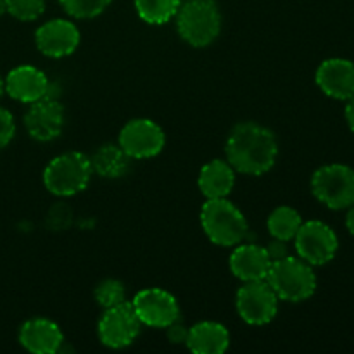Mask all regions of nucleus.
I'll return each instance as SVG.
<instances>
[{"instance_id": "obj_1", "label": "nucleus", "mask_w": 354, "mask_h": 354, "mask_svg": "<svg viewBox=\"0 0 354 354\" xmlns=\"http://www.w3.org/2000/svg\"><path fill=\"white\" fill-rule=\"evenodd\" d=\"M225 154L235 173L261 176L275 165L279 142L270 128L256 121H242L228 133Z\"/></svg>"}, {"instance_id": "obj_2", "label": "nucleus", "mask_w": 354, "mask_h": 354, "mask_svg": "<svg viewBox=\"0 0 354 354\" xmlns=\"http://www.w3.org/2000/svg\"><path fill=\"white\" fill-rule=\"evenodd\" d=\"M176 31L190 47L203 48L221 33V12L214 0H187L176 12Z\"/></svg>"}, {"instance_id": "obj_3", "label": "nucleus", "mask_w": 354, "mask_h": 354, "mask_svg": "<svg viewBox=\"0 0 354 354\" xmlns=\"http://www.w3.org/2000/svg\"><path fill=\"white\" fill-rule=\"evenodd\" d=\"M201 225L213 244L221 248H235L245 241L249 223L244 213L227 197L207 199L201 209Z\"/></svg>"}, {"instance_id": "obj_4", "label": "nucleus", "mask_w": 354, "mask_h": 354, "mask_svg": "<svg viewBox=\"0 0 354 354\" xmlns=\"http://www.w3.org/2000/svg\"><path fill=\"white\" fill-rule=\"evenodd\" d=\"M266 282L275 290L279 299L287 303H303L317 290V275L313 266L303 261L299 256H286L280 261L272 263Z\"/></svg>"}, {"instance_id": "obj_5", "label": "nucleus", "mask_w": 354, "mask_h": 354, "mask_svg": "<svg viewBox=\"0 0 354 354\" xmlns=\"http://www.w3.org/2000/svg\"><path fill=\"white\" fill-rule=\"evenodd\" d=\"M90 158L83 152L71 151L52 159L44 171V185L57 197H69L83 192L92 180Z\"/></svg>"}, {"instance_id": "obj_6", "label": "nucleus", "mask_w": 354, "mask_h": 354, "mask_svg": "<svg viewBox=\"0 0 354 354\" xmlns=\"http://www.w3.org/2000/svg\"><path fill=\"white\" fill-rule=\"evenodd\" d=\"M311 192L328 209H348L354 204V169L341 162L322 166L311 176Z\"/></svg>"}, {"instance_id": "obj_7", "label": "nucleus", "mask_w": 354, "mask_h": 354, "mask_svg": "<svg viewBox=\"0 0 354 354\" xmlns=\"http://www.w3.org/2000/svg\"><path fill=\"white\" fill-rule=\"evenodd\" d=\"M294 245L303 261L311 266H324L337 254L339 239L327 223L311 220L301 225L294 237Z\"/></svg>"}, {"instance_id": "obj_8", "label": "nucleus", "mask_w": 354, "mask_h": 354, "mask_svg": "<svg viewBox=\"0 0 354 354\" xmlns=\"http://www.w3.org/2000/svg\"><path fill=\"white\" fill-rule=\"evenodd\" d=\"M279 301V296L266 280H256V282H244V286L237 290L235 306L239 317L245 324L261 327L277 317Z\"/></svg>"}, {"instance_id": "obj_9", "label": "nucleus", "mask_w": 354, "mask_h": 354, "mask_svg": "<svg viewBox=\"0 0 354 354\" xmlns=\"http://www.w3.org/2000/svg\"><path fill=\"white\" fill-rule=\"evenodd\" d=\"M142 330V322L135 313L131 303H121L113 308H106L100 317L97 332L106 348L123 349L128 348Z\"/></svg>"}, {"instance_id": "obj_10", "label": "nucleus", "mask_w": 354, "mask_h": 354, "mask_svg": "<svg viewBox=\"0 0 354 354\" xmlns=\"http://www.w3.org/2000/svg\"><path fill=\"white\" fill-rule=\"evenodd\" d=\"M166 144L165 130L149 118L130 120L120 131L118 145L130 159H151L161 154Z\"/></svg>"}, {"instance_id": "obj_11", "label": "nucleus", "mask_w": 354, "mask_h": 354, "mask_svg": "<svg viewBox=\"0 0 354 354\" xmlns=\"http://www.w3.org/2000/svg\"><path fill=\"white\" fill-rule=\"evenodd\" d=\"M135 313L142 325L152 328H166L180 318V306L176 297L165 289H144L131 301Z\"/></svg>"}, {"instance_id": "obj_12", "label": "nucleus", "mask_w": 354, "mask_h": 354, "mask_svg": "<svg viewBox=\"0 0 354 354\" xmlns=\"http://www.w3.org/2000/svg\"><path fill=\"white\" fill-rule=\"evenodd\" d=\"M24 128L28 135L37 142L55 140L62 133L66 124L64 107L57 99L44 97L30 104L24 113Z\"/></svg>"}, {"instance_id": "obj_13", "label": "nucleus", "mask_w": 354, "mask_h": 354, "mask_svg": "<svg viewBox=\"0 0 354 354\" xmlns=\"http://www.w3.org/2000/svg\"><path fill=\"white\" fill-rule=\"evenodd\" d=\"M82 35L78 26L69 19H50L35 31V44L44 55L62 59L78 48Z\"/></svg>"}, {"instance_id": "obj_14", "label": "nucleus", "mask_w": 354, "mask_h": 354, "mask_svg": "<svg viewBox=\"0 0 354 354\" xmlns=\"http://www.w3.org/2000/svg\"><path fill=\"white\" fill-rule=\"evenodd\" d=\"M315 82L325 95L349 100L354 97V62L342 57L327 59L318 66Z\"/></svg>"}, {"instance_id": "obj_15", "label": "nucleus", "mask_w": 354, "mask_h": 354, "mask_svg": "<svg viewBox=\"0 0 354 354\" xmlns=\"http://www.w3.org/2000/svg\"><path fill=\"white\" fill-rule=\"evenodd\" d=\"M3 82H6L7 95L17 102L28 104V106L47 97L48 86H50L47 75L41 69L30 64L10 69Z\"/></svg>"}, {"instance_id": "obj_16", "label": "nucleus", "mask_w": 354, "mask_h": 354, "mask_svg": "<svg viewBox=\"0 0 354 354\" xmlns=\"http://www.w3.org/2000/svg\"><path fill=\"white\" fill-rule=\"evenodd\" d=\"M19 344L28 353L55 354L62 349L64 335L55 322L47 318H31L21 325Z\"/></svg>"}, {"instance_id": "obj_17", "label": "nucleus", "mask_w": 354, "mask_h": 354, "mask_svg": "<svg viewBox=\"0 0 354 354\" xmlns=\"http://www.w3.org/2000/svg\"><path fill=\"white\" fill-rule=\"evenodd\" d=\"M272 259L265 248L256 244H239L235 245L230 256V270L242 282H256L266 280Z\"/></svg>"}, {"instance_id": "obj_18", "label": "nucleus", "mask_w": 354, "mask_h": 354, "mask_svg": "<svg viewBox=\"0 0 354 354\" xmlns=\"http://www.w3.org/2000/svg\"><path fill=\"white\" fill-rule=\"evenodd\" d=\"M197 185L206 199H223L234 190L235 169L228 161L213 159L201 168Z\"/></svg>"}, {"instance_id": "obj_19", "label": "nucleus", "mask_w": 354, "mask_h": 354, "mask_svg": "<svg viewBox=\"0 0 354 354\" xmlns=\"http://www.w3.org/2000/svg\"><path fill=\"white\" fill-rule=\"evenodd\" d=\"M185 346L194 354H223L230 346V334L218 322H199L189 328Z\"/></svg>"}, {"instance_id": "obj_20", "label": "nucleus", "mask_w": 354, "mask_h": 354, "mask_svg": "<svg viewBox=\"0 0 354 354\" xmlns=\"http://www.w3.org/2000/svg\"><path fill=\"white\" fill-rule=\"evenodd\" d=\"M93 173L100 178H121L130 168V158L118 144H104L90 158Z\"/></svg>"}, {"instance_id": "obj_21", "label": "nucleus", "mask_w": 354, "mask_h": 354, "mask_svg": "<svg viewBox=\"0 0 354 354\" xmlns=\"http://www.w3.org/2000/svg\"><path fill=\"white\" fill-rule=\"evenodd\" d=\"M303 225L299 211L290 206H279L270 213L266 227H268L270 235L279 241H294L297 230Z\"/></svg>"}, {"instance_id": "obj_22", "label": "nucleus", "mask_w": 354, "mask_h": 354, "mask_svg": "<svg viewBox=\"0 0 354 354\" xmlns=\"http://www.w3.org/2000/svg\"><path fill=\"white\" fill-rule=\"evenodd\" d=\"M182 0H135V10L144 23L161 26L176 16Z\"/></svg>"}, {"instance_id": "obj_23", "label": "nucleus", "mask_w": 354, "mask_h": 354, "mask_svg": "<svg viewBox=\"0 0 354 354\" xmlns=\"http://www.w3.org/2000/svg\"><path fill=\"white\" fill-rule=\"evenodd\" d=\"M113 0H59L66 14L75 19H93L100 16Z\"/></svg>"}, {"instance_id": "obj_24", "label": "nucleus", "mask_w": 354, "mask_h": 354, "mask_svg": "<svg viewBox=\"0 0 354 354\" xmlns=\"http://www.w3.org/2000/svg\"><path fill=\"white\" fill-rule=\"evenodd\" d=\"M97 303L106 310V308H113L116 304H121L127 301V290H124L123 282L114 279H106L95 287L93 290Z\"/></svg>"}, {"instance_id": "obj_25", "label": "nucleus", "mask_w": 354, "mask_h": 354, "mask_svg": "<svg viewBox=\"0 0 354 354\" xmlns=\"http://www.w3.org/2000/svg\"><path fill=\"white\" fill-rule=\"evenodd\" d=\"M7 14L17 21H35L45 12V0H6Z\"/></svg>"}, {"instance_id": "obj_26", "label": "nucleus", "mask_w": 354, "mask_h": 354, "mask_svg": "<svg viewBox=\"0 0 354 354\" xmlns=\"http://www.w3.org/2000/svg\"><path fill=\"white\" fill-rule=\"evenodd\" d=\"M16 135V121L12 113L6 107H0V151L12 142Z\"/></svg>"}, {"instance_id": "obj_27", "label": "nucleus", "mask_w": 354, "mask_h": 354, "mask_svg": "<svg viewBox=\"0 0 354 354\" xmlns=\"http://www.w3.org/2000/svg\"><path fill=\"white\" fill-rule=\"evenodd\" d=\"M166 335H168V341L171 344H185L187 337H189V328L182 322L176 320L166 327Z\"/></svg>"}, {"instance_id": "obj_28", "label": "nucleus", "mask_w": 354, "mask_h": 354, "mask_svg": "<svg viewBox=\"0 0 354 354\" xmlns=\"http://www.w3.org/2000/svg\"><path fill=\"white\" fill-rule=\"evenodd\" d=\"M266 252H268L270 259H272V263L275 261H280V259H283L286 256H289V249H287V242L286 241H279V239H273L268 242V245H266Z\"/></svg>"}, {"instance_id": "obj_29", "label": "nucleus", "mask_w": 354, "mask_h": 354, "mask_svg": "<svg viewBox=\"0 0 354 354\" xmlns=\"http://www.w3.org/2000/svg\"><path fill=\"white\" fill-rule=\"evenodd\" d=\"M346 109H344V114H346V121H348L349 128H351V131L354 133V97H351L349 100H346Z\"/></svg>"}, {"instance_id": "obj_30", "label": "nucleus", "mask_w": 354, "mask_h": 354, "mask_svg": "<svg viewBox=\"0 0 354 354\" xmlns=\"http://www.w3.org/2000/svg\"><path fill=\"white\" fill-rule=\"evenodd\" d=\"M346 228H348L349 234L354 237V204L351 207H348V214H346Z\"/></svg>"}, {"instance_id": "obj_31", "label": "nucleus", "mask_w": 354, "mask_h": 354, "mask_svg": "<svg viewBox=\"0 0 354 354\" xmlns=\"http://www.w3.org/2000/svg\"><path fill=\"white\" fill-rule=\"evenodd\" d=\"M7 14V2L6 0H0V17Z\"/></svg>"}, {"instance_id": "obj_32", "label": "nucleus", "mask_w": 354, "mask_h": 354, "mask_svg": "<svg viewBox=\"0 0 354 354\" xmlns=\"http://www.w3.org/2000/svg\"><path fill=\"white\" fill-rule=\"evenodd\" d=\"M3 93H6V82H3V78L0 76V99H2Z\"/></svg>"}]
</instances>
